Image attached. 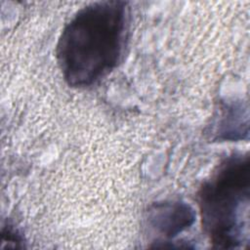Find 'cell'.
<instances>
[{
    "label": "cell",
    "mask_w": 250,
    "mask_h": 250,
    "mask_svg": "<svg viewBox=\"0 0 250 250\" xmlns=\"http://www.w3.org/2000/svg\"><path fill=\"white\" fill-rule=\"evenodd\" d=\"M148 220L161 234L173 237L193 223L194 212L186 203H161L149 211Z\"/></svg>",
    "instance_id": "3"
},
{
    "label": "cell",
    "mask_w": 250,
    "mask_h": 250,
    "mask_svg": "<svg viewBox=\"0 0 250 250\" xmlns=\"http://www.w3.org/2000/svg\"><path fill=\"white\" fill-rule=\"evenodd\" d=\"M250 162L248 154L225 158L198 191L202 226L218 248H239L248 242Z\"/></svg>",
    "instance_id": "2"
},
{
    "label": "cell",
    "mask_w": 250,
    "mask_h": 250,
    "mask_svg": "<svg viewBox=\"0 0 250 250\" xmlns=\"http://www.w3.org/2000/svg\"><path fill=\"white\" fill-rule=\"evenodd\" d=\"M128 21V5L117 0L92 3L70 19L57 44L58 63L68 85L90 86L117 65Z\"/></svg>",
    "instance_id": "1"
}]
</instances>
